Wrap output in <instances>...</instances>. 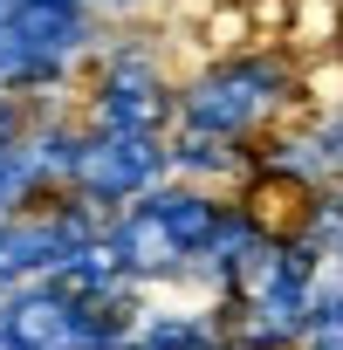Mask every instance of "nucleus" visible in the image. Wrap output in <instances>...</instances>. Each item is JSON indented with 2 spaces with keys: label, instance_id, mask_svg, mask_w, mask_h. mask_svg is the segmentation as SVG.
I'll use <instances>...</instances> for the list:
<instances>
[{
  "label": "nucleus",
  "instance_id": "obj_1",
  "mask_svg": "<svg viewBox=\"0 0 343 350\" xmlns=\"http://www.w3.org/2000/svg\"><path fill=\"white\" fill-rule=\"evenodd\" d=\"M220 213H227V200H213L206 186H151L144 200L110 213L103 241L131 282H165V275H193L206 261Z\"/></svg>",
  "mask_w": 343,
  "mask_h": 350
},
{
  "label": "nucleus",
  "instance_id": "obj_2",
  "mask_svg": "<svg viewBox=\"0 0 343 350\" xmlns=\"http://www.w3.org/2000/svg\"><path fill=\"white\" fill-rule=\"evenodd\" d=\"M288 96H295V69H288V55H275V49H247V55H227V62H213L200 83L179 90V124L247 144L254 131H268V124L288 110Z\"/></svg>",
  "mask_w": 343,
  "mask_h": 350
},
{
  "label": "nucleus",
  "instance_id": "obj_3",
  "mask_svg": "<svg viewBox=\"0 0 343 350\" xmlns=\"http://www.w3.org/2000/svg\"><path fill=\"white\" fill-rule=\"evenodd\" d=\"M165 172H172V144L165 137H151V131H83L69 186L90 206L124 213L131 200H144L151 186H165Z\"/></svg>",
  "mask_w": 343,
  "mask_h": 350
},
{
  "label": "nucleus",
  "instance_id": "obj_4",
  "mask_svg": "<svg viewBox=\"0 0 343 350\" xmlns=\"http://www.w3.org/2000/svg\"><path fill=\"white\" fill-rule=\"evenodd\" d=\"M179 117V96H172L165 69L151 49H110L90 90V131H151L165 137V124Z\"/></svg>",
  "mask_w": 343,
  "mask_h": 350
},
{
  "label": "nucleus",
  "instance_id": "obj_5",
  "mask_svg": "<svg viewBox=\"0 0 343 350\" xmlns=\"http://www.w3.org/2000/svg\"><path fill=\"white\" fill-rule=\"evenodd\" d=\"M302 350H343V268H323L316 282V309H309V336Z\"/></svg>",
  "mask_w": 343,
  "mask_h": 350
}]
</instances>
